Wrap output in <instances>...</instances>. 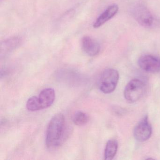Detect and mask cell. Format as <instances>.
Segmentation results:
<instances>
[{
    "label": "cell",
    "mask_w": 160,
    "mask_h": 160,
    "mask_svg": "<svg viewBox=\"0 0 160 160\" xmlns=\"http://www.w3.org/2000/svg\"><path fill=\"white\" fill-rule=\"evenodd\" d=\"M65 120L62 114L55 115L47 129L46 144L49 148H55L63 144L68 135Z\"/></svg>",
    "instance_id": "cell-1"
},
{
    "label": "cell",
    "mask_w": 160,
    "mask_h": 160,
    "mask_svg": "<svg viewBox=\"0 0 160 160\" xmlns=\"http://www.w3.org/2000/svg\"><path fill=\"white\" fill-rule=\"evenodd\" d=\"M119 73L113 69H108L104 71L100 76L98 86L101 92L106 94L113 92L118 82Z\"/></svg>",
    "instance_id": "cell-2"
},
{
    "label": "cell",
    "mask_w": 160,
    "mask_h": 160,
    "mask_svg": "<svg viewBox=\"0 0 160 160\" xmlns=\"http://www.w3.org/2000/svg\"><path fill=\"white\" fill-rule=\"evenodd\" d=\"M145 90L146 86L143 81L138 79H132L125 87L124 98L129 102H135L143 96Z\"/></svg>",
    "instance_id": "cell-3"
},
{
    "label": "cell",
    "mask_w": 160,
    "mask_h": 160,
    "mask_svg": "<svg viewBox=\"0 0 160 160\" xmlns=\"http://www.w3.org/2000/svg\"><path fill=\"white\" fill-rule=\"evenodd\" d=\"M133 13L136 20L141 26L151 28L154 25V17L144 5L139 4L136 6L134 8Z\"/></svg>",
    "instance_id": "cell-4"
},
{
    "label": "cell",
    "mask_w": 160,
    "mask_h": 160,
    "mask_svg": "<svg viewBox=\"0 0 160 160\" xmlns=\"http://www.w3.org/2000/svg\"><path fill=\"white\" fill-rule=\"evenodd\" d=\"M152 128L148 119V116L144 117L135 127L133 134L138 141L144 142L150 138Z\"/></svg>",
    "instance_id": "cell-5"
},
{
    "label": "cell",
    "mask_w": 160,
    "mask_h": 160,
    "mask_svg": "<svg viewBox=\"0 0 160 160\" xmlns=\"http://www.w3.org/2000/svg\"><path fill=\"white\" fill-rule=\"evenodd\" d=\"M140 68L148 72L156 73L160 71V58L152 55L141 56L138 60Z\"/></svg>",
    "instance_id": "cell-6"
},
{
    "label": "cell",
    "mask_w": 160,
    "mask_h": 160,
    "mask_svg": "<svg viewBox=\"0 0 160 160\" xmlns=\"http://www.w3.org/2000/svg\"><path fill=\"white\" fill-rule=\"evenodd\" d=\"M81 45L84 52L90 57H94L99 54L101 47L99 43L90 36L83 37Z\"/></svg>",
    "instance_id": "cell-7"
},
{
    "label": "cell",
    "mask_w": 160,
    "mask_h": 160,
    "mask_svg": "<svg viewBox=\"0 0 160 160\" xmlns=\"http://www.w3.org/2000/svg\"><path fill=\"white\" fill-rule=\"evenodd\" d=\"M118 7L116 4L110 5L97 18L93 24V28H100L114 17L118 11Z\"/></svg>",
    "instance_id": "cell-8"
},
{
    "label": "cell",
    "mask_w": 160,
    "mask_h": 160,
    "mask_svg": "<svg viewBox=\"0 0 160 160\" xmlns=\"http://www.w3.org/2000/svg\"><path fill=\"white\" fill-rule=\"evenodd\" d=\"M56 94L54 89L47 88L43 90L39 94L38 99L42 109L51 106L55 100Z\"/></svg>",
    "instance_id": "cell-9"
},
{
    "label": "cell",
    "mask_w": 160,
    "mask_h": 160,
    "mask_svg": "<svg viewBox=\"0 0 160 160\" xmlns=\"http://www.w3.org/2000/svg\"><path fill=\"white\" fill-rule=\"evenodd\" d=\"M21 42V38L18 36H14L4 40L2 42L1 46L2 53H5L13 50L20 45Z\"/></svg>",
    "instance_id": "cell-10"
},
{
    "label": "cell",
    "mask_w": 160,
    "mask_h": 160,
    "mask_svg": "<svg viewBox=\"0 0 160 160\" xmlns=\"http://www.w3.org/2000/svg\"><path fill=\"white\" fill-rule=\"evenodd\" d=\"M118 148V141L116 139H111L108 140L105 149V160H112L117 153Z\"/></svg>",
    "instance_id": "cell-11"
},
{
    "label": "cell",
    "mask_w": 160,
    "mask_h": 160,
    "mask_svg": "<svg viewBox=\"0 0 160 160\" xmlns=\"http://www.w3.org/2000/svg\"><path fill=\"white\" fill-rule=\"evenodd\" d=\"M89 121V117L87 113L83 111H77L73 117V122L77 126H83L88 123Z\"/></svg>",
    "instance_id": "cell-12"
},
{
    "label": "cell",
    "mask_w": 160,
    "mask_h": 160,
    "mask_svg": "<svg viewBox=\"0 0 160 160\" xmlns=\"http://www.w3.org/2000/svg\"><path fill=\"white\" fill-rule=\"evenodd\" d=\"M27 108L29 111H36L42 110L38 97L32 96L28 100Z\"/></svg>",
    "instance_id": "cell-13"
}]
</instances>
